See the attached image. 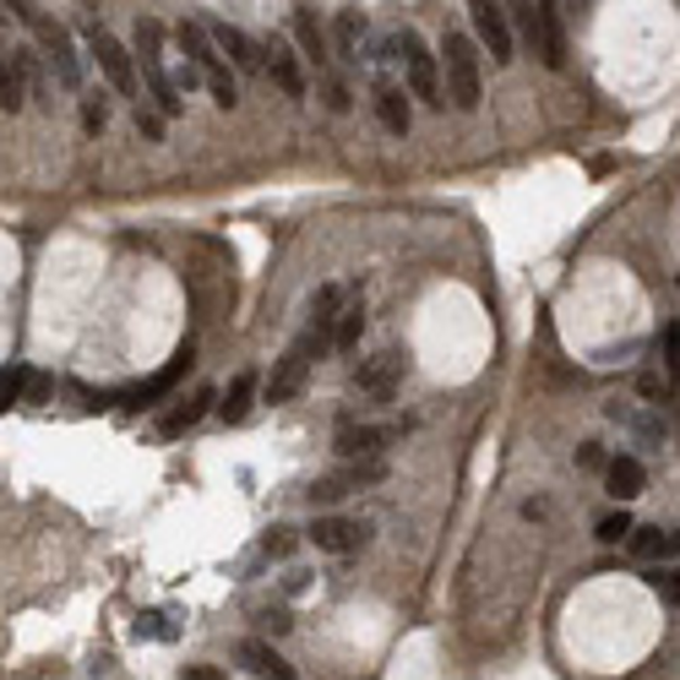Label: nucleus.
Here are the masks:
<instances>
[{"mask_svg":"<svg viewBox=\"0 0 680 680\" xmlns=\"http://www.w3.org/2000/svg\"><path fill=\"white\" fill-rule=\"evenodd\" d=\"M332 332H337V316H310V326L283 349V360H278L272 376H267V403H288V398L305 387L310 365L332 349Z\"/></svg>","mask_w":680,"mask_h":680,"instance_id":"1","label":"nucleus"},{"mask_svg":"<svg viewBox=\"0 0 680 680\" xmlns=\"http://www.w3.org/2000/svg\"><path fill=\"white\" fill-rule=\"evenodd\" d=\"M175 44H180L185 66H191V72L213 88V104H218V110H234V104H240V82H234V72L223 66V55H218L213 34H207L202 23H180V28H175Z\"/></svg>","mask_w":680,"mask_h":680,"instance_id":"2","label":"nucleus"},{"mask_svg":"<svg viewBox=\"0 0 680 680\" xmlns=\"http://www.w3.org/2000/svg\"><path fill=\"white\" fill-rule=\"evenodd\" d=\"M387 61H403L409 93H414L425 110H447V99H441V61L425 50L420 34H393V39H387Z\"/></svg>","mask_w":680,"mask_h":680,"instance_id":"3","label":"nucleus"},{"mask_svg":"<svg viewBox=\"0 0 680 680\" xmlns=\"http://www.w3.org/2000/svg\"><path fill=\"white\" fill-rule=\"evenodd\" d=\"M7 12H17L34 34H39V44L50 50V66H55V77H61V88H72V93H82V55L72 50V34L61 28V23H50L39 7H28V0H17V7H7Z\"/></svg>","mask_w":680,"mask_h":680,"instance_id":"4","label":"nucleus"},{"mask_svg":"<svg viewBox=\"0 0 680 680\" xmlns=\"http://www.w3.org/2000/svg\"><path fill=\"white\" fill-rule=\"evenodd\" d=\"M441 61H447V99H452L458 110H479L485 77H479V50H474V39H469V34H447Z\"/></svg>","mask_w":680,"mask_h":680,"instance_id":"5","label":"nucleus"},{"mask_svg":"<svg viewBox=\"0 0 680 680\" xmlns=\"http://www.w3.org/2000/svg\"><path fill=\"white\" fill-rule=\"evenodd\" d=\"M88 55L99 61L104 82H110L120 99H137V61H131V50H126L115 34H104V28H88ZM137 104H142V99H137Z\"/></svg>","mask_w":680,"mask_h":680,"instance_id":"6","label":"nucleus"},{"mask_svg":"<svg viewBox=\"0 0 680 680\" xmlns=\"http://www.w3.org/2000/svg\"><path fill=\"white\" fill-rule=\"evenodd\" d=\"M376 479H387V463H382V458H365V463H344L337 474L316 479L305 496H310V506H332V501H344V496H355V490H365V485H376Z\"/></svg>","mask_w":680,"mask_h":680,"instance_id":"7","label":"nucleus"},{"mask_svg":"<svg viewBox=\"0 0 680 680\" xmlns=\"http://www.w3.org/2000/svg\"><path fill=\"white\" fill-rule=\"evenodd\" d=\"M305 539H310L321 555H355V550L371 544V528L355 523V517H316V523L305 528Z\"/></svg>","mask_w":680,"mask_h":680,"instance_id":"8","label":"nucleus"},{"mask_svg":"<svg viewBox=\"0 0 680 680\" xmlns=\"http://www.w3.org/2000/svg\"><path fill=\"white\" fill-rule=\"evenodd\" d=\"M403 376H409V349H382L376 360H365V365L355 371V393H365V398H393Z\"/></svg>","mask_w":680,"mask_h":680,"instance_id":"9","label":"nucleus"},{"mask_svg":"<svg viewBox=\"0 0 680 680\" xmlns=\"http://www.w3.org/2000/svg\"><path fill=\"white\" fill-rule=\"evenodd\" d=\"M512 7H490V0H474L469 17H474V39L490 50L496 66H512V23H506Z\"/></svg>","mask_w":680,"mask_h":680,"instance_id":"10","label":"nucleus"},{"mask_svg":"<svg viewBox=\"0 0 680 680\" xmlns=\"http://www.w3.org/2000/svg\"><path fill=\"white\" fill-rule=\"evenodd\" d=\"M191 365H196V355H191V344H180V349H175V360H169L158 376H147V382H137V387H126V393H120V409H153L164 393H175V382H180Z\"/></svg>","mask_w":680,"mask_h":680,"instance_id":"11","label":"nucleus"},{"mask_svg":"<svg viewBox=\"0 0 680 680\" xmlns=\"http://www.w3.org/2000/svg\"><path fill=\"white\" fill-rule=\"evenodd\" d=\"M213 44L229 55V66H234V72H245V77H261V72H267V50H261L251 34H240V28L218 23V28H213Z\"/></svg>","mask_w":680,"mask_h":680,"instance_id":"12","label":"nucleus"},{"mask_svg":"<svg viewBox=\"0 0 680 680\" xmlns=\"http://www.w3.org/2000/svg\"><path fill=\"white\" fill-rule=\"evenodd\" d=\"M234 658H240L251 675H261V680H299V669H294L267 637H245V642L234 647Z\"/></svg>","mask_w":680,"mask_h":680,"instance_id":"13","label":"nucleus"},{"mask_svg":"<svg viewBox=\"0 0 680 680\" xmlns=\"http://www.w3.org/2000/svg\"><path fill=\"white\" fill-rule=\"evenodd\" d=\"M398 431H382V425H344L332 441V452L344 463H365V458H382V447L393 441Z\"/></svg>","mask_w":680,"mask_h":680,"instance_id":"14","label":"nucleus"},{"mask_svg":"<svg viewBox=\"0 0 680 680\" xmlns=\"http://www.w3.org/2000/svg\"><path fill=\"white\" fill-rule=\"evenodd\" d=\"M267 77L278 82L283 99H305V72H299V55L288 50V39H267Z\"/></svg>","mask_w":680,"mask_h":680,"instance_id":"15","label":"nucleus"},{"mask_svg":"<svg viewBox=\"0 0 680 680\" xmlns=\"http://www.w3.org/2000/svg\"><path fill=\"white\" fill-rule=\"evenodd\" d=\"M288 28H294L299 61H310L316 72H326V34H321L316 12H310V7H288Z\"/></svg>","mask_w":680,"mask_h":680,"instance_id":"16","label":"nucleus"},{"mask_svg":"<svg viewBox=\"0 0 680 680\" xmlns=\"http://www.w3.org/2000/svg\"><path fill=\"white\" fill-rule=\"evenodd\" d=\"M414 93L409 88H398V82H376V120L393 131V137H409V126H414V104H409Z\"/></svg>","mask_w":680,"mask_h":680,"instance_id":"17","label":"nucleus"},{"mask_svg":"<svg viewBox=\"0 0 680 680\" xmlns=\"http://www.w3.org/2000/svg\"><path fill=\"white\" fill-rule=\"evenodd\" d=\"M550 72H566V23H561V7H539V50H534Z\"/></svg>","mask_w":680,"mask_h":680,"instance_id":"18","label":"nucleus"},{"mask_svg":"<svg viewBox=\"0 0 680 680\" xmlns=\"http://www.w3.org/2000/svg\"><path fill=\"white\" fill-rule=\"evenodd\" d=\"M642 485H647V469H642V458H631V452H620V458H610V469H604V490L626 506V501H637L642 496Z\"/></svg>","mask_w":680,"mask_h":680,"instance_id":"19","label":"nucleus"},{"mask_svg":"<svg viewBox=\"0 0 680 680\" xmlns=\"http://www.w3.org/2000/svg\"><path fill=\"white\" fill-rule=\"evenodd\" d=\"M213 403H218V393H213V387H196L185 403H175V409L158 420V436H169V441H175V436H185V431H191V425H196Z\"/></svg>","mask_w":680,"mask_h":680,"instance_id":"20","label":"nucleus"},{"mask_svg":"<svg viewBox=\"0 0 680 680\" xmlns=\"http://www.w3.org/2000/svg\"><path fill=\"white\" fill-rule=\"evenodd\" d=\"M332 44H337V61H349V66H360V44H365V12H355V7H344L332 17Z\"/></svg>","mask_w":680,"mask_h":680,"instance_id":"21","label":"nucleus"},{"mask_svg":"<svg viewBox=\"0 0 680 680\" xmlns=\"http://www.w3.org/2000/svg\"><path fill=\"white\" fill-rule=\"evenodd\" d=\"M256 371H240L234 382H229V393H223V403H218V420L223 425H245V414H251V403H256Z\"/></svg>","mask_w":680,"mask_h":680,"instance_id":"22","label":"nucleus"},{"mask_svg":"<svg viewBox=\"0 0 680 680\" xmlns=\"http://www.w3.org/2000/svg\"><path fill=\"white\" fill-rule=\"evenodd\" d=\"M631 555H637V561H669V555H680V534L637 528V534H631Z\"/></svg>","mask_w":680,"mask_h":680,"instance_id":"23","label":"nucleus"},{"mask_svg":"<svg viewBox=\"0 0 680 680\" xmlns=\"http://www.w3.org/2000/svg\"><path fill=\"white\" fill-rule=\"evenodd\" d=\"M23 104H28V77H23V66H17V55H12L7 66H0V110L17 115Z\"/></svg>","mask_w":680,"mask_h":680,"instance_id":"24","label":"nucleus"},{"mask_svg":"<svg viewBox=\"0 0 680 680\" xmlns=\"http://www.w3.org/2000/svg\"><path fill=\"white\" fill-rule=\"evenodd\" d=\"M631 534H637V523H631V512L620 506V512H610V517H599V528H593V539L599 544H631Z\"/></svg>","mask_w":680,"mask_h":680,"instance_id":"25","label":"nucleus"},{"mask_svg":"<svg viewBox=\"0 0 680 680\" xmlns=\"http://www.w3.org/2000/svg\"><path fill=\"white\" fill-rule=\"evenodd\" d=\"M104 126H110V93L88 88V93H82V131H88V137H99Z\"/></svg>","mask_w":680,"mask_h":680,"instance_id":"26","label":"nucleus"},{"mask_svg":"<svg viewBox=\"0 0 680 680\" xmlns=\"http://www.w3.org/2000/svg\"><path fill=\"white\" fill-rule=\"evenodd\" d=\"M360 332H365V310L349 305L344 316H337V332H332V349H355L360 344Z\"/></svg>","mask_w":680,"mask_h":680,"instance_id":"27","label":"nucleus"},{"mask_svg":"<svg viewBox=\"0 0 680 680\" xmlns=\"http://www.w3.org/2000/svg\"><path fill=\"white\" fill-rule=\"evenodd\" d=\"M658 344H664V382L680 393V321H669V326H664Z\"/></svg>","mask_w":680,"mask_h":680,"instance_id":"28","label":"nucleus"},{"mask_svg":"<svg viewBox=\"0 0 680 680\" xmlns=\"http://www.w3.org/2000/svg\"><path fill=\"white\" fill-rule=\"evenodd\" d=\"M647 588H653L669 610H680V566H658V572H647Z\"/></svg>","mask_w":680,"mask_h":680,"instance_id":"29","label":"nucleus"},{"mask_svg":"<svg viewBox=\"0 0 680 680\" xmlns=\"http://www.w3.org/2000/svg\"><path fill=\"white\" fill-rule=\"evenodd\" d=\"M294 544H299V534L278 523V528H267V534H261V561H283Z\"/></svg>","mask_w":680,"mask_h":680,"instance_id":"30","label":"nucleus"},{"mask_svg":"<svg viewBox=\"0 0 680 680\" xmlns=\"http://www.w3.org/2000/svg\"><path fill=\"white\" fill-rule=\"evenodd\" d=\"M256 631H261V637H283V631H294V615H288L283 604H272V610H256Z\"/></svg>","mask_w":680,"mask_h":680,"instance_id":"31","label":"nucleus"},{"mask_svg":"<svg viewBox=\"0 0 680 680\" xmlns=\"http://www.w3.org/2000/svg\"><path fill=\"white\" fill-rule=\"evenodd\" d=\"M28 387H34V365H12V371H7V409H12V403H28Z\"/></svg>","mask_w":680,"mask_h":680,"instance_id":"32","label":"nucleus"},{"mask_svg":"<svg viewBox=\"0 0 680 680\" xmlns=\"http://www.w3.org/2000/svg\"><path fill=\"white\" fill-rule=\"evenodd\" d=\"M137 637H158V642H169L175 637V626H169V615H158V610H147V615H137V626H131Z\"/></svg>","mask_w":680,"mask_h":680,"instance_id":"33","label":"nucleus"},{"mask_svg":"<svg viewBox=\"0 0 680 680\" xmlns=\"http://www.w3.org/2000/svg\"><path fill=\"white\" fill-rule=\"evenodd\" d=\"M137 131H142L147 142H164V115H158V110H153L147 99L137 104Z\"/></svg>","mask_w":680,"mask_h":680,"instance_id":"34","label":"nucleus"},{"mask_svg":"<svg viewBox=\"0 0 680 680\" xmlns=\"http://www.w3.org/2000/svg\"><path fill=\"white\" fill-rule=\"evenodd\" d=\"M577 469H610L604 447H599V441H582V447H577Z\"/></svg>","mask_w":680,"mask_h":680,"instance_id":"35","label":"nucleus"},{"mask_svg":"<svg viewBox=\"0 0 680 680\" xmlns=\"http://www.w3.org/2000/svg\"><path fill=\"white\" fill-rule=\"evenodd\" d=\"M180 680H229V675H223L218 664H185V669H180Z\"/></svg>","mask_w":680,"mask_h":680,"instance_id":"36","label":"nucleus"},{"mask_svg":"<svg viewBox=\"0 0 680 680\" xmlns=\"http://www.w3.org/2000/svg\"><path fill=\"white\" fill-rule=\"evenodd\" d=\"M326 104L344 115V110H349V88H344V82H326Z\"/></svg>","mask_w":680,"mask_h":680,"instance_id":"37","label":"nucleus"},{"mask_svg":"<svg viewBox=\"0 0 680 680\" xmlns=\"http://www.w3.org/2000/svg\"><path fill=\"white\" fill-rule=\"evenodd\" d=\"M50 398V376L44 371H34V387H28V403H44Z\"/></svg>","mask_w":680,"mask_h":680,"instance_id":"38","label":"nucleus"}]
</instances>
